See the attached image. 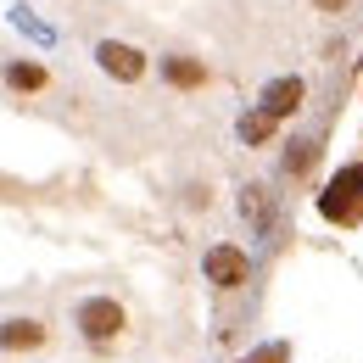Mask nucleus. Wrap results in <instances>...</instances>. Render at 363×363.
I'll return each mask as SVG.
<instances>
[{
  "mask_svg": "<svg viewBox=\"0 0 363 363\" xmlns=\"http://www.w3.org/2000/svg\"><path fill=\"white\" fill-rule=\"evenodd\" d=\"M73 330L90 352H118L129 341V302L112 291H90L73 302Z\"/></svg>",
  "mask_w": 363,
  "mask_h": 363,
  "instance_id": "nucleus-1",
  "label": "nucleus"
},
{
  "mask_svg": "<svg viewBox=\"0 0 363 363\" xmlns=\"http://www.w3.org/2000/svg\"><path fill=\"white\" fill-rule=\"evenodd\" d=\"M201 279H207L218 296L246 291V285H252V252L235 246V240H213V246L201 252Z\"/></svg>",
  "mask_w": 363,
  "mask_h": 363,
  "instance_id": "nucleus-2",
  "label": "nucleus"
},
{
  "mask_svg": "<svg viewBox=\"0 0 363 363\" xmlns=\"http://www.w3.org/2000/svg\"><path fill=\"white\" fill-rule=\"evenodd\" d=\"M56 330H50L45 313H6L0 318V352L6 358H34V352H50Z\"/></svg>",
  "mask_w": 363,
  "mask_h": 363,
  "instance_id": "nucleus-3",
  "label": "nucleus"
},
{
  "mask_svg": "<svg viewBox=\"0 0 363 363\" xmlns=\"http://www.w3.org/2000/svg\"><path fill=\"white\" fill-rule=\"evenodd\" d=\"M95 67L112 79V84H123V90H135L151 79V56L129 40H95Z\"/></svg>",
  "mask_w": 363,
  "mask_h": 363,
  "instance_id": "nucleus-4",
  "label": "nucleus"
},
{
  "mask_svg": "<svg viewBox=\"0 0 363 363\" xmlns=\"http://www.w3.org/2000/svg\"><path fill=\"white\" fill-rule=\"evenodd\" d=\"M302 106H308V79H302V73H279V79L263 84V95H257L252 112H263L274 129H285V123L302 118Z\"/></svg>",
  "mask_w": 363,
  "mask_h": 363,
  "instance_id": "nucleus-5",
  "label": "nucleus"
},
{
  "mask_svg": "<svg viewBox=\"0 0 363 363\" xmlns=\"http://www.w3.org/2000/svg\"><path fill=\"white\" fill-rule=\"evenodd\" d=\"M157 73H162V84L174 95H201V90L218 84L213 62H207V56H190V50H168V56L157 62Z\"/></svg>",
  "mask_w": 363,
  "mask_h": 363,
  "instance_id": "nucleus-6",
  "label": "nucleus"
},
{
  "mask_svg": "<svg viewBox=\"0 0 363 363\" xmlns=\"http://www.w3.org/2000/svg\"><path fill=\"white\" fill-rule=\"evenodd\" d=\"M0 90L17 95V101H34V95L56 90V73H50L40 56H6L0 62Z\"/></svg>",
  "mask_w": 363,
  "mask_h": 363,
  "instance_id": "nucleus-7",
  "label": "nucleus"
},
{
  "mask_svg": "<svg viewBox=\"0 0 363 363\" xmlns=\"http://www.w3.org/2000/svg\"><path fill=\"white\" fill-rule=\"evenodd\" d=\"M318 151H324L318 140H296V145L285 151V179H308V174H313V162H318Z\"/></svg>",
  "mask_w": 363,
  "mask_h": 363,
  "instance_id": "nucleus-8",
  "label": "nucleus"
},
{
  "mask_svg": "<svg viewBox=\"0 0 363 363\" xmlns=\"http://www.w3.org/2000/svg\"><path fill=\"white\" fill-rule=\"evenodd\" d=\"M240 213H246L252 229H269V190H263V184H246V190H240Z\"/></svg>",
  "mask_w": 363,
  "mask_h": 363,
  "instance_id": "nucleus-9",
  "label": "nucleus"
},
{
  "mask_svg": "<svg viewBox=\"0 0 363 363\" xmlns=\"http://www.w3.org/2000/svg\"><path fill=\"white\" fill-rule=\"evenodd\" d=\"M274 135H279V129H274L263 112H246V118H240V140H246V145H269Z\"/></svg>",
  "mask_w": 363,
  "mask_h": 363,
  "instance_id": "nucleus-10",
  "label": "nucleus"
},
{
  "mask_svg": "<svg viewBox=\"0 0 363 363\" xmlns=\"http://www.w3.org/2000/svg\"><path fill=\"white\" fill-rule=\"evenodd\" d=\"M235 363H291V347L269 341V347H257V352H246V358H235Z\"/></svg>",
  "mask_w": 363,
  "mask_h": 363,
  "instance_id": "nucleus-11",
  "label": "nucleus"
},
{
  "mask_svg": "<svg viewBox=\"0 0 363 363\" xmlns=\"http://www.w3.org/2000/svg\"><path fill=\"white\" fill-rule=\"evenodd\" d=\"M184 207H213V184H184Z\"/></svg>",
  "mask_w": 363,
  "mask_h": 363,
  "instance_id": "nucleus-12",
  "label": "nucleus"
},
{
  "mask_svg": "<svg viewBox=\"0 0 363 363\" xmlns=\"http://www.w3.org/2000/svg\"><path fill=\"white\" fill-rule=\"evenodd\" d=\"M308 6H313L318 17H347L352 11V0H308Z\"/></svg>",
  "mask_w": 363,
  "mask_h": 363,
  "instance_id": "nucleus-13",
  "label": "nucleus"
}]
</instances>
